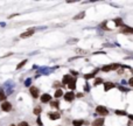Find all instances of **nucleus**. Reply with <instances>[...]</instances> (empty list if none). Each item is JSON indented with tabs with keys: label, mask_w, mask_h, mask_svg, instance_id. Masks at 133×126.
Segmentation results:
<instances>
[{
	"label": "nucleus",
	"mask_w": 133,
	"mask_h": 126,
	"mask_svg": "<svg viewBox=\"0 0 133 126\" xmlns=\"http://www.w3.org/2000/svg\"><path fill=\"white\" fill-rule=\"evenodd\" d=\"M116 113L117 114H120V116H125L126 114V112H124V111H116Z\"/></svg>",
	"instance_id": "obj_24"
},
{
	"label": "nucleus",
	"mask_w": 133,
	"mask_h": 126,
	"mask_svg": "<svg viewBox=\"0 0 133 126\" xmlns=\"http://www.w3.org/2000/svg\"><path fill=\"white\" fill-rule=\"evenodd\" d=\"M37 123H39V125H40V126L42 125V122H41V119H40V118L37 119Z\"/></svg>",
	"instance_id": "obj_27"
},
{
	"label": "nucleus",
	"mask_w": 133,
	"mask_h": 126,
	"mask_svg": "<svg viewBox=\"0 0 133 126\" xmlns=\"http://www.w3.org/2000/svg\"><path fill=\"white\" fill-rule=\"evenodd\" d=\"M18 126H28V124H27V122H21L18 124Z\"/></svg>",
	"instance_id": "obj_23"
},
{
	"label": "nucleus",
	"mask_w": 133,
	"mask_h": 126,
	"mask_svg": "<svg viewBox=\"0 0 133 126\" xmlns=\"http://www.w3.org/2000/svg\"><path fill=\"white\" fill-rule=\"evenodd\" d=\"M33 112H34V114H40V112H41V109L37 106V107H35V109H34Z\"/></svg>",
	"instance_id": "obj_21"
},
{
	"label": "nucleus",
	"mask_w": 133,
	"mask_h": 126,
	"mask_svg": "<svg viewBox=\"0 0 133 126\" xmlns=\"http://www.w3.org/2000/svg\"><path fill=\"white\" fill-rule=\"evenodd\" d=\"M0 99H5V94H2V91H0Z\"/></svg>",
	"instance_id": "obj_25"
},
{
	"label": "nucleus",
	"mask_w": 133,
	"mask_h": 126,
	"mask_svg": "<svg viewBox=\"0 0 133 126\" xmlns=\"http://www.w3.org/2000/svg\"><path fill=\"white\" fill-rule=\"evenodd\" d=\"M34 33H35V29L34 28H31V29H28V31H26L25 33H22L20 36H21V39H27V37H29V36H32Z\"/></svg>",
	"instance_id": "obj_2"
},
{
	"label": "nucleus",
	"mask_w": 133,
	"mask_h": 126,
	"mask_svg": "<svg viewBox=\"0 0 133 126\" xmlns=\"http://www.w3.org/2000/svg\"><path fill=\"white\" fill-rule=\"evenodd\" d=\"M102 83H103V79L102 78H96L95 79V85H99Z\"/></svg>",
	"instance_id": "obj_20"
},
{
	"label": "nucleus",
	"mask_w": 133,
	"mask_h": 126,
	"mask_svg": "<svg viewBox=\"0 0 133 126\" xmlns=\"http://www.w3.org/2000/svg\"><path fill=\"white\" fill-rule=\"evenodd\" d=\"M74 98H75V94L74 92H66L64 94V99L66 102H71V100H74Z\"/></svg>",
	"instance_id": "obj_7"
},
{
	"label": "nucleus",
	"mask_w": 133,
	"mask_h": 126,
	"mask_svg": "<svg viewBox=\"0 0 133 126\" xmlns=\"http://www.w3.org/2000/svg\"><path fill=\"white\" fill-rule=\"evenodd\" d=\"M96 111H97V113H99V114H102V116H106V114H109L107 109H106L105 106H102V105H99V106L96 107Z\"/></svg>",
	"instance_id": "obj_1"
},
{
	"label": "nucleus",
	"mask_w": 133,
	"mask_h": 126,
	"mask_svg": "<svg viewBox=\"0 0 133 126\" xmlns=\"http://www.w3.org/2000/svg\"><path fill=\"white\" fill-rule=\"evenodd\" d=\"M11 109H12V105H11L8 102H4V103L1 104V110H2V111H5V112H9Z\"/></svg>",
	"instance_id": "obj_3"
},
{
	"label": "nucleus",
	"mask_w": 133,
	"mask_h": 126,
	"mask_svg": "<svg viewBox=\"0 0 133 126\" xmlns=\"http://www.w3.org/2000/svg\"><path fill=\"white\" fill-rule=\"evenodd\" d=\"M71 79H72V78H71L70 75H66V76L63 77V79H62V83H63V84H69V83L71 82Z\"/></svg>",
	"instance_id": "obj_10"
},
{
	"label": "nucleus",
	"mask_w": 133,
	"mask_h": 126,
	"mask_svg": "<svg viewBox=\"0 0 133 126\" xmlns=\"http://www.w3.org/2000/svg\"><path fill=\"white\" fill-rule=\"evenodd\" d=\"M97 72H98V69H97V70H95L94 72H91V74H89V75H85V76H84V78H85V79H90V78H92V77H95V74H97Z\"/></svg>",
	"instance_id": "obj_12"
},
{
	"label": "nucleus",
	"mask_w": 133,
	"mask_h": 126,
	"mask_svg": "<svg viewBox=\"0 0 133 126\" xmlns=\"http://www.w3.org/2000/svg\"><path fill=\"white\" fill-rule=\"evenodd\" d=\"M50 105L53 107H59V102H50Z\"/></svg>",
	"instance_id": "obj_22"
},
{
	"label": "nucleus",
	"mask_w": 133,
	"mask_h": 126,
	"mask_svg": "<svg viewBox=\"0 0 133 126\" xmlns=\"http://www.w3.org/2000/svg\"><path fill=\"white\" fill-rule=\"evenodd\" d=\"M119 67V64H111V65H105V67H103L102 68V70L103 71H110V70H113V69H117Z\"/></svg>",
	"instance_id": "obj_4"
},
{
	"label": "nucleus",
	"mask_w": 133,
	"mask_h": 126,
	"mask_svg": "<svg viewBox=\"0 0 133 126\" xmlns=\"http://www.w3.org/2000/svg\"><path fill=\"white\" fill-rule=\"evenodd\" d=\"M103 124H104V119L103 118H97V119L94 120L92 126H103Z\"/></svg>",
	"instance_id": "obj_8"
},
{
	"label": "nucleus",
	"mask_w": 133,
	"mask_h": 126,
	"mask_svg": "<svg viewBox=\"0 0 133 126\" xmlns=\"http://www.w3.org/2000/svg\"><path fill=\"white\" fill-rule=\"evenodd\" d=\"M84 16H85V13H84V12H81L79 14H77V15L74 18V20H79V19H83Z\"/></svg>",
	"instance_id": "obj_14"
},
{
	"label": "nucleus",
	"mask_w": 133,
	"mask_h": 126,
	"mask_svg": "<svg viewBox=\"0 0 133 126\" xmlns=\"http://www.w3.org/2000/svg\"><path fill=\"white\" fill-rule=\"evenodd\" d=\"M50 100H51V96H50V94H44L41 96V102H42V103H49Z\"/></svg>",
	"instance_id": "obj_5"
},
{
	"label": "nucleus",
	"mask_w": 133,
	"mask_h": 126,
	"mask_svg": "<svg viewBox=\"0 0 133 126\" xmlns=\"http://www.w3.org/2000/svg\"><path fill=\"white\" fill-rule=\"evenodd\" d=\"M130 119H132L133 120V114H130Z\"/></svg>",
	"instance_id": "obj_29"
},
{
	"label": "nucleus",
	"mask_w": 133,
	"mask_h": 126,
	"mask_svg": "<svg viewBox=\"0 0 133 126\" xmlns=\"http://www.w3.org/2000/svg\"><path fill=\"white\" fill-rule=\"evenodd\" d=\"M68 87H69V89H70V90H75V88H76V79H75V78H72V79H71V82L68 84Z\"/></svg>",
	"instance_id": "obj_11"
},
{
	"label": "nucleus",
	"mask_w": 133,
	"mask_h": 126,
	"mask_svg": "<svg viewBox=\"0 0 133 126\" xmlns=\"http://www.w3.org/2000/svg\"><path fill=\"white\" fill-rule=\"evenodd\" d=\"M112 88H114V84H113V83H111V82L104 83V90H105V91H109V90L112 89Z\"/></svg>",
	"instance_id": "obj_9"
},
{
	"label": "nucleus",
	"mask_w": 133,
	"mask_h": 126,
	"mask_svg": "<svg viewBox=\"0 0 133 126\" xmlns=\"http://www.w3.org/2000/svg\"><path fill=\"white\" fill-rule=\"evenodd\" d=\"M72 125L74 126H82L83 125V120H74V122H72Z\"/></svg>",
	"instance_id": "obj_17"
},
{
	"label": "nucleus",
	"mask_w": 133,
	"mask_h": 126,
	"mask_svg": "<svg viewBox=\"0 0 133 126\" xmlns=\"http://www.w3.org/2000/svg\"><path fill=\"white\" fill-rule=\"evenodd\" d=\"M11 126H15V125H11Z\"/></svg>",
	"instance_id": "obj_30"
},
{
	"label": "nucleus",
	"mask_w": 133,
	"mask_h": 126,
	"mask_svg": "<svg viewBox=\"0 0 133 126\" xmlns=\"http://www.w3.org/2000/svg\"><path fill=\"white\" fill-rule=\"evenodd\" d=\"M31 84V79H28V81H26V83H25V85L27 87V85H29Z\"/></svg>",
	"instance_id": "obj_26"
},
{
	"label": "nucleus",
	"mask_w": 133,
	"mask_h": 126,
	"mask_svg": "<svg viewBox=\"0 0 133 126\" xmlns=\"http://www.w3.org/2000/svg\"><path fill=\"white\" fill-rule=\"evenodd\" d=\"M62 96H63V91H62L61 89L56 90V92H55V97H56V98H60V97H62Z\"/></svg>",
	"instance_id": "obj_16"
},
{
	"label": "nucleus",
	"mask_w": 133,
	"mask_h": 126,
	"mask_svg": "<svg viewBox=\"0 0 133 126\" xmlns=\"http://www.w3.org/2000/svg\"><path fill=\"white\" fill-rule=\"evenodd\" d=\"M114 22H116V25H117V26H121V27H124V26H123V22H121V20H120V19H116V20H114Z\"/></svg>",
	"instance_id": "obj_19"
},
{
	"label": "nucleus",
	"mask_w": 133,
	"mask_h": 126,
	"mask_svg": "<svg viewBox=\"0 0 133 126\" xmlns=\"http://www.w3.org/2000/svg\"><path fill=\"white\" fill-rule=\"evenodd\" d=\"M29 92H31V94L33 96L34 98H37V97H39V89L35 88V87H32V88L29 89Z\"/></svg>",
	"instance_id": "obj_6"
},
{
	"label": "nucleus",
	"mask_w": 133,
	"mask_h": 126,
	"mask_svg": "<svg viewBox=\"0 0 133 126\" xmlns=\"http://www.w3.org/2000/svg\"><path fill=\"white\" fill-rule=\"evenodd\" d=\"M123 33L131 34V33H133V29H132V28H130V27H126V26H125V28H123Z\"/></svg>",
	"instance_id": "obj_15"
},
{
	"label": "nucleus",
	"mask_w": 133,
	"mask_h": 126,
	"mask_svg": "<svg viewBox=\"0 0 133 126\" xmlns=\"http://www.w3.org/2000/svg\"><path fill=\"white\" fill-rule=\"evenodd\" d=\"M130 85H131V87H133V78H131V79H130Z\"/></svg>",
	"instance_id": "obj_28"
},
{
	"label": "nucleus",
	"mask_w": 133,
	"mask_h": 126,
	"mask_svg": "<svg viewBox=\"0 0 133 126\" xmlns=\"http://www.w3.org/2000/svg\"><path fill=\"white\" fill-rule=\"evenodd\" d=\"M26 63H27V60H23L22 62H20L19 64H18V65H16V69H21V68H22V67H23Z\"/></svg>",
	"instance_id": "obj_18"
},
{
	"label": "nucleus",
	"mask_w": 133,
	"mask_h": 126,
	"mask_svg": "<svg viewBox=\"0 0 133 126\" xmlns=\"http://www.w3.org/2000/svg\"><path fill=\"white\" fill-rule=\"evenodd\" d=\"M49 118H50L51 120L59 119V118H60V113H57V112H56V113H50V114H49Z\"/></svg>",
	"instance_id": "obj_13"
}]
</instances>
